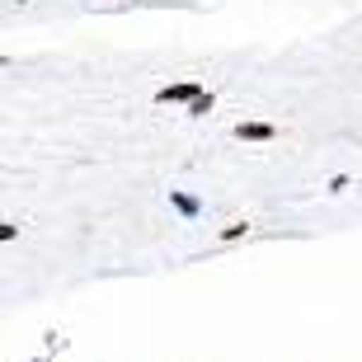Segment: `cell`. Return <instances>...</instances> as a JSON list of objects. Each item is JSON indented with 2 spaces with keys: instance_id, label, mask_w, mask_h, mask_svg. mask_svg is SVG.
<instances>
[{
  "instance_id": "6da1fadb",
  "label": "cell",
  "mask_w": 362,
  "mask_h": 362,
  "mask_svg": "<svg viewBox=\"0 0 362 362\" xmlns=\"http://www.w3.org/2000/svg\"><path fill=\"white\" fill-rule=\"evenodd\" d=\"M202 94V81H175V85H160V90H156V104H193V99H198Z\"/></svg>"
},
{
  "instance_id": "7a4b0ae2",
  "label": "cell",
  "mask_w": 362,
  "mask_h": 362,
  "mask_svg": "<svg viewBox=\"0 0 362 362\" xmlns=\"http://www.w3.org/2000/svg\"><path fill=\"white\" fill-rule=\"evenodd\" d=\"M235 136H240V141H273L278 127H273V122H235Z\"/></svg>"
},
{
  "instance_id": "3957f363",
  "label": "cell",
  "mask_w": 362,
  "mask_h": 362,
  "mask_svg": "<svg viewBox=\"0 0 362 362\" xmlns=\"http://www.w3.org/2000/svg\"><path fill=\"white\" fill-rule=\"evenodd\" d=\"M170 202H175V212H179V216H188V221L202 212V202L193 198V193H184V188H170Z\"/></svg>"
},
{
  "instance_id": "277c9868",
  "label": "cell",
  "mask_w": 362,
  "mask_h": 362,
  "mask_svg": "<svg viewBox=\"0 0 362 362\" xmlns=\"http://www.w3.org/2000/svg\"><path fill=\"white\" fill-rule=\"evenodd\" d=\"M212 104H216L212 90H202L198 99H193V104H184V113H188V118H207V113H212Z\"/></svg>"
},
{
  "instance_id": "5b68a950",
  "label": "cell",
  "mask_w": 362,
  "mask_h": 362,
  "mask_svg": "<svg viewBox=\"0 0 362 362\" xmlns=\"http://www.w3.org/2000/svg\"><path fill=\"white\" fill-rule=\"evenodd\" d=\"M245 230H250V226H245V221H235V226H226V230H221V240H240Z\"/></svg>"
}]
</instances>
